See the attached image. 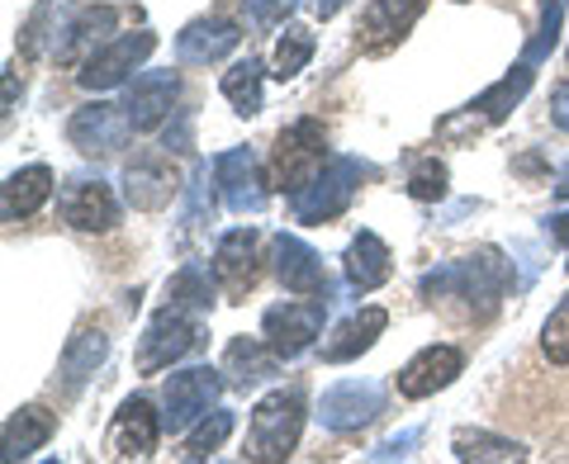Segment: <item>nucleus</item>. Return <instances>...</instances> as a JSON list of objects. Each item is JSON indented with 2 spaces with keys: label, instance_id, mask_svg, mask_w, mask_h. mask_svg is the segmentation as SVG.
I'll return each instance as SVG.
<instances>
[{
  "label": "nucleus",
  "instance_id": "obj_1",
  "mask_svg": "<svg viewBox=\"0 0 569 464\" xmlns=\"http://www.w3.org/2000/svg\"><path fill=\"white\" fill-rule=\"evenodd\" d=\"M508 284H512V265L503 261V252L498 246H479L470 256L427 271L418 280V294L427 303H447V309L456 303V313L466 323H489L508 294Z\"/></svg>",
  "mask_w": 569,
  "mask_h": 464
},
{
  "label": "nucleus",
  "instance_id": "obj_2",
  "mask_svg": "<svg viewBox=\"0 0 569 464\" xmlns=\"http://www.w3.org/2000/svg\"><path fill=\"white\" fill-rule=\"evenodd\" d=\"M305 422H309V403L299 389H271L257 407H252V422H247V460H261V464H280L299 451V436H305Z\"/></svg>",
  "mask_w": 569,
  "mask_h": 464
},
{
  "label": "nucleus",
  "instance_id": "obj_3",
  "mask_svg": "<svg viewBox=\"0 0 569 464\" xmlns=\"http://www.w3.org/2000/svg\"><path fill=\"white\" fill-rule=\"evenodd\" d=\"M328 167V133L318 119H295L290 129L276 133V148H271V167H266V175H271V190L280 194H295L313 185V175Z\"/></svg>",
  "mask_w": 569,
  "mask_h": 464
},
{
  "label": "nucleus",
  "instance_id": "obj_4",
  "mask_svg": "<svg viewBox=\"0 0 569 464\" xmlns=\"http://www.w3.org/2000/svg\"><path fill=\"white\" fill-rule=\"evenodd\" d=\"M531 81H537V71H531V62L522 58L503 81H493L479 100H470L466 110H456V114L441 119L437 123V138L441 142H470V138H479L485 129H498V123H503L522 104V95L531 91Z\"/></svg>",
  "mask_w": 569,
  "mask_h": 464
},
{
  "label": "nucleus",
  "instance_id": "obj_5",
  "mask_svg": "<svg viewBox=\"0 0 569 464\" xmlns=\"http://www.w3.org/2000/svg\"><path fill=\"white\" fill-rule=\"evenodd\" d=\"M370 175H376L370 162H356V157H328V167L313 175V185L299 190L290 200L295 223H332L337 213H347L356 190H361V181H370Z\"/></svg>",
  "mask_w": 569,
  "mask_h": 464
},
{
  "label": "nucleus",
  "instance_id": "obj_6",
  "mask_svg": "<svg viewBox=\"0 0 569 464\" xmlns=\"http://www.w3.org/2000/svg\"><path fill=\"white\" fill-rule=\"evenodd\" d=\"M328 323V299L323 294H299V299H284L276 309L261 313V336L276 346L280 361H295V355H305L318 332Z\"/></svg>",
  "mask_w": 569,
  "mask_h": 464
},
{
  "label": "nucleus",
  "instance_id": "obj_7",
  "mask_svg": "<svg viewBox=\"0 0 569 464\" xmlns=\"http://www.w3.org/2000/svg\"><path fill=\"white\" fill-rule=\"evenodd\" d=\"M157 52V33L152 29H133V33H119L114 43L96 48L91 58L81 62L77 81L86 85V91H114V85H129L133 71L148 62Z\"/></svg>",
  "mask_w": 569,
  "mask_h": 464
},
{
  "label": "nucleus",
  "instance_id": "obj_8",
  "mask_svg": "<svg viewBox=\"0 0 569 464\" xmlns=\"http://www.w3.org/2000/svg\"><path fill=\"white\" fill-rule=\"evenodd\" d=\"M194 346H200V317L176 309V303H162V309L152 313L148 332H142V342H138V370L157 374V370L176 365L181 355H190Z\"/></svg>",
  "mask_w": 569,
  "mask_h": 464
},
{
  "label": "nucleus",
  "instance_id": "obj_9",
  "mask_svg": "<svg viewBox=\"0 0 569 464\" xmlns=\"http://www.w3.org/2000/svg\"><path fill=\"white\" fill-rule=\"evenodd\" d=\"M129 138H133V119L123 104H110V100H91L67 119V142L81 157H114L129 148Z\"/></svg>",
  "mask_w": 569,
  "mask_h": 464
},
{
  "label": "nucleus",
  "instance_id": "obj_10",
  "mask_svg": "<svg viewBox=\"0 0 569 464\" xmlns=\"http://www.w3.org/2000/svg\"><path fill=\"white\" fill-rule=\"evenodd\" d=\"M223 370H213V365H190L181 374H171L167 389H162V422H167V432H190L194 422H200L213 403H219L223 394Z\"/></svg>",
  "mask_w": 569,
  "mask_h": 464
},
{
  "label": "nucleus",
  "instance_id": "obj_11",
  "mask_svg": "<svg viewBox=\"0 0 569 464\" xmlns=\"http://www.w3.org/2000/svg\"><path fill=\"white\" fill-rule=\"evenodd\" d=\"M58 213H62V223L77 232H114L123 219V204L100 175L96 181L91 175H77V181H67L58 190Z\"/></svg>",
  "mask_w": 569,
  "mask_h": 464
},
{
  "label": "nucleus",
  "instance_id": "obj_12",
  "mask_svg": "<svg viewBox=\"0 0 569 464\" xmlns=\"http://www.w3.org/2000/svg\"><path fill=\"white\" fill-rule=\"evenodd\" d=\"M213 280L228 299H247L261 280V232L257 228H233L213 246Z\"/></svg>",
  "mask_w": 569,
  "mask_h": 464
},
{
  "label": "nucleus",
  "instance_id": "obj_13",
  "mask_svg": "<svg viewBox=\"0 0 569 464\" xmlns=\"http://www.w3.org/2000/svg\"><path fill=\"white\" fill-rule=\"evenodd\" d=\"M380 413H385V389L376 380H342V384L328 389L323 403H318V422L337 436L361 432V426H370Z\"/></svg>",
  "mask_w": 569,
  "mask_h": 464
},
{
  "label": "nucleus",
  "instance_id": "obj_14",
  "mask_svg": "<svg viewBox=\"0 0 569 464\" xmlns=\"http://www.w3.org/2000/svg\"><path fill=\"white\" fill-rule=\"evenodd\" d=\"M213 181H219L223 204L233 213H261L266 200H271V175H261L252 148H228L213 157Z\"/></svg>",
  "mask_w": 569,
  "mask_h": 464
},
{
  "label": "nucleus",
  "instance_id": "obj_15",
  "mask_svg": "<svg viewBox=\"0 0 569 464\" xmlns=\"http://www.w3.org/2000/svg\"><path fill=\"white\" fill-rule=\"evenodd\" d=\"M162 432H167V422L157 417V407L148 399H129L114 413L110 432H104V455L110 460H152Z\"/></svg>",
  "mask_w": 569,
  "mask_h": 464
},
{
  "label": "nucleus",
  "instance_id": "obj_16",
  "mask_svg": "<svg viewBox=\"0 0 569 464\" xmlns=\"http://www.w3.org/2000/svg\"><path fill=\"white\" fill-rule=\"evenodd\" d=\"M427 0H370L361 10V24H356V43H361L366 58H385L389 48H399L408 39V29L422 20Z\"/></svg>",
  "mask_w": 569,
  "mask_h": 464
},
{
  "label": "nucleus",
  "instance_id": "obj_17",
  "mask_svg": "<svg viewBox=\"0 0 569 464\" xmlns=\"http://www.w3.org/2000/svg\"><path fill=\"white\" fill-rule=\"evenodd\" d=\"M181 100V77L176 71H138L123 91V110L133 119V133H157L167 129Z\"/></svg>",
  "mask_w": 569,
  "mask_h": 464
},
{
  "label": "nucleus",
  "instance_id": "obj_18",
  "mask_svg": "<svg viewBox=\"0 0 569 464\" xmlns=\"http://www.w3.org/2000/svg\"><path fill=\"white\" fill-rule=\"evenodd\" d=\"M460 374H466V351L437 342V346H422L413 361L395 374V384H399L403 399L418 403V399H432V394H441V389H451Z\"/></svg>",
  "mask_w": 569,
  "mask_h": 464
},
{
  "label": "nucleus",
  "instance_id": "obj_19",
  "mask_svg": "<svg viewBox=\"0 0 569 464\" xmlns=\"http://www.w3.org/2000/svg\"><path fill=\"white\" fill-rule=\"evenodd\" d=\"M271 271H276V280L290 294H323L328 299L323 256H318L309 242L290 238V232H276V238H271Z\"/></svg>",
  "mask_w": 569,
  "mask_h": 464
},
{
  "label": "nucleus",
  "instance_id": "obj_20",
  "mask_svg": "<svg viewBox=\"0 0 569 464\" xmlns=\"http://www.w3.org/2000/svg\"><path fill=\"white\" fill-rule=\"evenodd\" d=\"M176 194H181V175H176L167 157H133V162L123 167V200L138 213L167 209Z\"/></svg>",
  "mask_w": 569,
  "mask_h": 464
},
{
  "label": "nucleus",
  "instance_id": "obj_21",
  "mask_svg": "<svg viewBox=\"0 0 569 464\" xmlns=\"http://www.w3.org/2000/svg\"><path fill=\"white\" fill-rule=\"evenodd\" d=\"M238 43H242V29L233 20L204 14V20H190L181 33H176V58L186 67H209V62H223Z\"/></svg>",
  "mask_w": 569,
  "mask_h": 464
},
{
  "label": "nucleus",
  "instance_id": "obj_22",
  "mask_svg": "<svg viewBox=\"0 0 569 464\" xmlns=\"http://www.w3.org/2000/svg\"><path fill=\"white\" fill-rule=\"evenodd\" d=\"M385 327H389V313L376 309V303H370V309H361V313H351L347 323H337V327L323 336V361H328V365L361 361V355L385 336Z\"/></svg>",
  "mask_w": 569,
  "mask_h": 464
},
{
  "label": "nucleus",
  "instance_id": "obj_23",
  "mask_svg": "<svg viewBox=\"0 0 569 464\" xmlns=\"http://www.w3.org/2000/svg\"><path fill=\"white\" fill-rule=\"evenodd\" d=\"M219 370L228 374V384H233V389H257L266 380H276L280 355H276V346L266 342V336H233L228 351H223Z\"/></svg>",
  "mask_w": 569,
  "mask_h": 464
},
{
  "label": "nucleus",
  "instance_id": "obj_24",
  "mask_svg": "<svg viewBox=\"0 0 569 464\" xmlns=\"http://www.w3.org/2000/svg\"><path fill=\"white\" fill-rule=\"evenodd\" d=\"M342 275L356 294H370V290H380V284L395 275V256H389V246L380 232H356L351 246H347V256H342Z\"/></svg>",
  "mask_w": 569,
  "mask_h": 464
},
{
  "label": "nucleus",
  "instance_id": "obj_25",
  "mask_svg": "<svg viewBox=\"0 0 569 464\" xmlns=\"http://www.w3.org/2000/svg\"><path fill=\"white\" fill-rule=\"evenodd\" d=\"M48 200H52V171L43 162H33V167H20V171L6 175L0 213H6V223H20V219H33Z\"/></svg>",
  "mask_w": 569,
  "mask_h": 464
},
{
  "label": "nucleus",
  "instance_id": "obj_26",
  "mask_svg": "<svg viewBox=\"0 0 569 464\" xmlns=\"http://www.w3.org/2000/svg\"><path fill=\"white\" fill-rule=\"evenodd\" d=\"M52 432H58V417L48 413V407L39 403H24V407H14L10 422H6V460H29V455H39L43 445L52 441Z\"/></svg>",
  "mask_w": 569,
  "mask_h": 464
},
{
  "label": "nucleus",
  "instance_id": "obj_27",
  "mask_svg": "<svg viewBox=\"0 0 569 464\" xmlns=\"http://www.w3.org/2000/svg\"><path fill=\"white\" fill-rule=\"evenodd\" d=\"M119 24V14L110 6H100V10H81L71 24H62V39H58V58L62 62H86L96 48H104V33H110Z\"/></svg>",
  "mask_w": 569,
  "mask_h": 464
},
{
  "label": "nucleus",
  "instance_id": "obj_28",
  "mask_svg": "<svg viewBox=\"0 0 569 464\" xmlns=\"http://www.w3.org/2000/svg\"><path fill=\"white\" fill-rule=\"evenodd\" d=\"M110 361V336H104L100 327H81L77 336L67 342V351H62V384L67 389H81L91 374Z\"/></svg>",
  "mask_w": 569,
  "mask_h": 464
},
{
  "label": "nucleus",
  "instance_id": "obj_29",
  "mask_svg": "<svg viewBox=\"0 0 569 464\" xmlns=\"http://www.w3.org/2000/svg\"><path fill=\"white\" fill-rule=\"evenodd\" d=\"M451 455L456 460H479V464H512V460H527L531 451L512 436H493L485 426H460L451 436Z\"/></svg>",
  "mask_w": 569,
  "mask_h": 464
},
{
  "label": "nucleus",
  "instance_id": "obj_30",
  "mask_svg": "<svg viewBox=\"0 0 569 464\" xmlns=\"http://www.w3.org/2000/svg\"><path fill=\"white\" fill-rule=\"evenodd\" d=\"M261 81H266V67L257 58H242V62H233L223 71L219 91L242 119H252V114H261Z\"/></svg>",
  "mask_w": 569,
  "mask_h": 464
},
{
  "label": "nucleus",
  "instance_id": "obj_31",
  "mask_svg": "<svg viewBox=\"0 0 569 464\" xmlns=\"http://www.w3.org/2000/svg\"><path fill=\"white\" fill-rule=\"evenodd\" d=\"M233 426H238V417L228 413V407H209V413L186 432L181 460H209L213 451H223V441L233 436Z\"/></svg>",
  "mask_w": 569,
  "mask_h": 464
},
{
  "label": "nucleus",
  "instance_id": "obj_32",
  "mask_svg": "<svg viewBox=\"0 0 569 464\" xmlns=\"http://www.w3.org/2000/svg\"><path fill=\"white\" fill-rule=\"evenodd\" d=\"M309 58H313V33L305 29V24H290L276 39V52H271V77L276 81H295L299 71L309 67Z\"/></svg>",
  "mask_w": 569,
  "mask_h": 464
},
{
  "label": "nucleus",
  "instance_id": "obj_33",
  "mask_svg": "<svg viewBox=\"0 0 569 464\" xmlns=\"http://www.w3.org/2000/svg\"><path fill=\"white\" fill-rule=\"evenodd\" d=\"M213 284L219 280H209L200 265H181L167 284V303H176V309H186V313H209L213 309Z\"/></svg>",
  "mask_w": 569,
  "mask_h": 464
},
{
  "label": "nucleus",
  "instance_id": "obj_34",
  "mask_svg": "<svg viewBox=\"0 0 569 464\" xmlns=\"http://www.w3.org/2000/svg\"><path fill=\"white\" fill-rule=\"evenodd\" d=\"M560 24H565V0H541V24H537V33H531L527 48H522V58H527L531 67L546 62L550 48L560 43Z\"/></svg>",
  "mask_w": 569,
  "mask_h": 464
},
{
  "label": "nucleus",
  "instance_id": "obj_35",
  "mask_svg": "<svg viewBox=\"0 0 569 464\" xmlns=\"http://www.w3.org/2000/svg\"><path fill=\"white\" fill-rule=\"evenodd\" d=\"M447 181H451L447 162H437V157H418L413 171H408V194H413V200H422V204H432V200H441V194H447Z\"/></svg>",
  "mask_w": 569,
  "mask_h": 464
},
{
  "label": "nucleus",
  "instance_id": "obj_36",
  "mask_svg": "<svg viewBox=\"0 0 569 464\" xmlns=\"http://www.w3.org/2000/svg\"><path fill=\"white\" fill-rule=\"evenodd\" d=\"M541 351L550 365H569V294L550 309V317L541 323Z\"/></svg>",
  "mask_w": 569,
  "mask_h": 464
},
{
  "label": "nucleus",
  "instance_id": "obj_37",
  "mask_svg": "<svg viewBox=\"0 0 569 464\" xmlns=\"http://www.w3.org/2000/svg\"><path fill=\"white\" fill-rule=\"evenodd\" d=\"M242 6H247V24L252 29H276L299 0H242Z\"/></svg>",
  "mask_w": 569,
  "mask_h": 464
},
{
  "label": "nucleus",
  "instance_id": "obj_38",
  "mask_svg": "<svg viewBox=\"0 0 569 464\" xmlns=\"http://www.w3.org/2000/svg\"><path fill=\"white\" fill-rule=\"evenodd\" d=\"M550 119H556V129L569 133V81L556 85V95H550Z\"/></svg>",
  "mask_w": 569,
  "mask_h": 464
},
{
  "label": "nucleus",
  "instance_id": "obj_39",
  "mask_svg": "<svg viewBox=\"0 0 569 464\" xmlns=\"http://www.w3.org/2000/svg\"><path fill=\"white\" fill-rule=\"evenodd\" d=\"M546 238L565 246V265H569V213H556V219H546Z\"/></svg>",
  "mask_w": 569,
  "mask_h": 464
},
{
  "label": "nucleus",
  "instance_id": "obj_40",
  "mask_svg": "<svg viewBox=\"0 0 569 464\" xmlns=\"http://www.w3.org/2000/svg\"><path fill=\"white\" fill-rule=\"evenodd\" d=\"M418 441V432H403V436H395V441H385L380 451H376V460H395V455H408V445Z\"/></svg>",
  "mask_w": 569,
  "mask_h": 464
},
{
  "label": "nucleus",
  "instance_id": "obj_41",
  "mask_svg": "<svg viewBox=\"0 0 569 464\" xmlns=\"http://www.w3.org/2000/svg\"><path fill=\"white\" fill-rule=\"evenodd\" d=\"M351 0H313V10H318V20H332L337 10H347Z\"/></svg>",
  "mask_w": 569,
  "mask_h": 464
},
{
  "label": "nucleus",
  "instance_id": "obj_42",
  "mask_svg": "<svg viewBox=\"0 0 569 464\" xmlns=\"http://www.w3.org/2000/svg\"><path fill=\"white\" fill-rule=\"evenodd\" d=\"M14 110V71H6V114Z\"/></svg>",
  "mask_w": 569,
  "mask_h": 464
},
{
  "label": "nucleus",
  "instance_id": "obj_43",
  "mask_svg": "<svg viewBox=\"0 0 569 464\" xmlns=\"http://www.w3.org/2000/svg\"><path fill=\"white\" fill-rule=\"evenodd\" d=\"M556 200H569V167L560 171V181H556Z\"/></svg>",
  "mask_w": 569,
  "mask_h": 464
}]
</instances>
